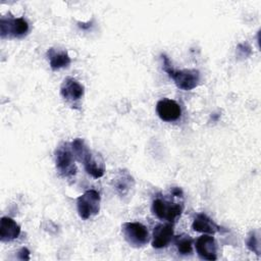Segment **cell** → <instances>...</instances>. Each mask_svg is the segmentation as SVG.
<instances>
[{
    "label": "cell",
    "instance_id": "obj_1",
    "mask_svg": "<svg viewBox=\"0 0 261 261\" xmlns=\"http://www.w3.org/2000/svg\"><path fill=\"white\" fill-rule=\"evenodd\" d=\"M163 68L167 74L174 81L176 87L184 91H190L196 88L200 82V72L197 69H181L176 70L171 66V63L166 55H162Z\"/></svg>",
    "mask_w": 261,
    "mask_h": 261
},
{
    "label": "cell",
    "instance_id": "obj_2",
    "mask_svg": "<svg viewBox=\"0 0 261 261\" xmlns=\"http://www.w3.org/2000/svg\"><path fill=\"white\" fill-rule=\"evenodd\" d=\"M55 163L61 176L69 177L75 174V157L69 143H62L57 147L55 150Z\"/></svg>",
    "mask_w": 261,
    "mask_h": 261
},
{
    "label": "cell",
    "instance_id": "obj_3",
    "mask_svg": "<svg viewBox=\"0 0 261 261\" xmlns=\"http://www.w3.org/2000/svg\"><path fill=\"white\" fill-rule=\"evenodd\" d=\"M100 194L95 190H88L76 200V207L79 215L83 219H89L90 217L99 213L100 210Z\"/></svg>",
    "mask_w": 261,
    "mask_h": 261
},
{
    "label": "cell",
    "instance_id": "obj_4",
    "mask_svg": "<svg viewBox=\"0 0 261 261\" xmlns=\"http://www.w3.org/2000/svg\"><path fill=\"white\" fill-rule=\"evenodd\" d=\"M184 210L182 204L171 202L169 200L157 198L152 203L153 213L161 220H166L168 222L174 221L178 216H180Z\"/></svg>",
    "mask_w": 261,
    "mask_h": 261
},
{
    "label": "cell",
    "instance_id": "obj_5",
    "mask_svg": "<svg viewBox=\"0 0 261 261\" xmlns=\"http://www.w3.org/2000/svg\"><path fill=\"white\" fill-rule=\"evenodd\" d=\"M121 228L125 241L132 247L141 248L149 241L148 229L140 222H125Z\"/></svg>",
    "mask_w": 261,
    "mask_h": 261
},
{
    "label": "cell",
    "instance_id": "obj_6",
    "mask_svg": "<svg viewBox=\"0 0 261 261\" xmlns=\"http://www.w3.org/2000/svg\"><path fill=\"white\" fill-rule=\"evenodd\" d=\"M0 31L2 38H20L28 34L29 23L23 17L3 16L0 22Z\"/></svg>",
    "mask_w": 261,
    "mask_h": 261
},
{
    "label": "cell",
    "instance_id": "obj_7",
    "mask_svg": "<svg viewBox=\"0 0 261 261\" xmlns=\"http://www.w3.org/2000/svg\"><path fill=\"white\" fill-rule=\"evenodd\" d=\"M156 112L158 116L167 122L175 121L181 115L180 106L171 99H161L156 104Z\"/></svg>",
    "mask_w": 261,
    "mask_h": 261
},
{
    "label": "cell",
    "instance_id": "obj_8",
    "mask_svg": "<svg viewBox=\"0 0 261 261\" xmlns=\"http://www.w3.org/2000/svg\"><path fill=\"white\" fill-rule=\"evenodd\" d=\"M86 171L94 178L103 176L105 172V161L102 155L96 151L90 150L83 159Z\"/></svg>",
    "mask_w": 261,
    "mask_h": 261
},
{
    "label": "cell",
    "instance_id": "obj_9",
    "mask_svg": "<svg viewBox=\"0 0 261 261\" xmlns=\"http://www.w3.org/2000/svg\"><path fill=\"white\" fill-rule=\"evenodd\" d=\"M196 251L201 259L213 261L217 259V244L213 237L204 234L196 241Z\"/></svg>",
    "mask_w": 261,
    "mask_h": 261
},
{
    "label": "cell",
    "instance_id": "obj_10",
    "mask_svg": "<svg viewBox=\"0 0 261 261\" xmlns=\"http://www.w3.org/2000/svg\"><path fill=\"white\" fill-rule=\"evenodd\" d=\"M173 238V224L171 222L161 223L154 227L152 234V247L162 249L168 246Z\"/></svg>",
    "mask_w": 261,
    "mask_h": 261
},
{
    "label": "cell",
    "instance_id": "obj_11",
    "mask_svg": "<svg viewBox=\"0 0 261 261\" xmlns=\"http://www.w3.org/2000/svg\"><path fill=\"white\" fill-rule=\"evenodd\" d=\"M61 96L68 101L80 100L84 95V87L73 77H66L60 88Z\"/></svg>",
    "mask_w": 261,
    "mask_h": 261
},
{
    "label": "cell",
    "instance_id": "obj_12",
    "mask_svg": "<svg viewBox=\"0 0 261 261\" xmlns=\"http://www.w3.org/2000/svg\"><path fill=\"white\" fill-rule=\"evenodd\" d=\"M20 233V226L10 217H2L0 222L1 242H10Z\"/></svg>",
    "mask_w": 261,
    "mask_h": 261
},
{
    "label": "cell",
    "instance_id": "obj_13",
    "mask_svg": "<svg viewBox=\"0 0 261 261\" xmlns=\"http://www.w3.org/2000/svg\"><path fill=\"white\" fill-rule=\"evenodd\" d=\"M47 57L50 63V67L53 70L66 67L70 63V57L65 50L50 48L47 52Z\"/></svg>",
    "mask_w": 261,
    "mask_h": 261
},
{
    "label": "cell",
    "instance_id": "obj_14",
    "mask_svg": "<svg viewBox=\"0 0 261 261\" xmlns=\"http://www.w3.org/2000/svg\"><path fill=\"white\" fill-rule=\"evenodd\" d=\"M192 228L195 231L204 233H215L219 230V226L204 213H200L195 217L192 223Z\"/></svg>",
    "mask_w": 261,
    "mask_h": 261
},
{
    "label": "cell",
    "instance_id": "obj_15",
    "mask_svg": "<svg viewBox=\"0 0 261 261\" xmlns=\"http://www.w3.org/2000/svg\"><path fill=\"white\" fill-rule=\"evenodd\" d=\"M113 185H114L116 192L119 195L123 196V195L127 194L128 191L130 190V188L134 186V179H133L132 175L126 170H123L114 178Z\"/></svg>",
    "mask_w": 261,
    "mask_h": 261
},
{
    "label": "cell",
    "instance_id": "obj_16",
    "mask_svg": "<svg viewBox=\"0 0 261 261\" xmlns=\"http://www.w3.org/2000/svg\"><path fill=\"white\" fill-rule=\"evenodd\" d=\"M174 244L178 253L181 255H189L193 251V239L187 233L175 237Z\"/></svg>",
    "mask_w": 261,
    "mask_h": 261
},
{
    "label": "cell",
    "instance_id": "obj_17",
    "mask_svg": "<svg viewBox=\"0 0 261 261\" xmlns=\"http://www.w3.org/2000/svg\"><path fill=\"white\" fill-rule=\"evenodd\" d=\"M70 145H71V149H72L75 159L82 162L83 159L85 158V156L87 155V153L90 151V149L87 147L84 140L79 139V138L73 140Z\"/></svg>",
    "mask_w": 261,
    "mask_h": 261
},
{
    "label": "cell",
    "instance_id": "obj_18",
    "mask_svg": "<svg viewBox=\"0 0 261 261\" xmlns=\"http://www.w3.org/2000/svg\"><path fill=\"white\" fill-rule=\"evenodd\" d=\"M247 247L249 248L250 251L256 253L257 255L260 254V242H259V237L256 234L255 231H251L248 239H247Z\"/></svg>",
    "mask_w": 261,
    "mask_h": 261
}]
</instances>
